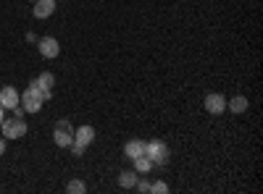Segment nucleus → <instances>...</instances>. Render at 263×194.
<instances>
[{"label": "nucleus", "instance_id": "obj_11", "mask_svg": "<svg viewBox=\"0 0 263 194\" xmlns=\"http://www.w3.org/2000/svg\"><path fill=\"white\" fill-rule=\"evenodd\" d=\"M124 155H126L129 160H135V158L145 155V142H140V139H129L126 147H124Z\"/></svg>", "mask_w": 263, "mask_h": 194}, {"label": "nucleus", "instance_id": "obj_2", "mask_svg": "<svg viewBox=\"0 0 263 194\" xmlns=\"http://www.w3.org/2000/svg\"><path fill=\"white\" fill-rule=\"evenodd\" d=\"M145 158H150L153 165H166L168 163V147L158 139L145 142Z\"/></svg>", "mask_w": 263, "mask_h": 194}, {"label": "nucleus", "instance_id": "obj_3", "mask_svg": "<svg viewBox=\"0 0 263 194\" xmlns=\"http://www.w3.org/2000/svg\"><path fill=\"white\" fill-rule=\"evenodd\" d=\"M29 87H34V90L42 95V100H50V97H53V87H55V76L45 71V74H40L37 79H32Z\"/></svg>", "mask_w": 263, "mask_h": 194}, {"label": "nucleus", "instance_id": "obj_9", "mask_svg": "<svg viewBox=\"0 0 263 194\" xmlns=\"http://www.w3.org/2000/svg\"><path fill=\"white\" fill-rule=\"evenodd\" d=\"M55 3L58 0H34V18H48L55 11Z\"/></svg>", "mask_w": 263, "mask_h": 194}, {"label": "nucleus", "instance_id": "obj_8", "mask_svg": "<svg viewBox=\"0 0 263 194\" xmlns=\"http://www.w3.org/2000/svg\"><path fill=\"white\" fill-rule=\"evenodd\" d=\"M37 48H40V55L42 58H58V53H61V45H58L55 37H42Z\"/></svg>", "mask_w": 263, "mask_h": 194}, {"label": "nucleus", "instance_id": "obj_16", "mask_svg": "<svg viewBox=\"0 0 263 194\" xmlns=\"http://www.w3.org/2000/svg\"><path fill=\"white\" fill-rule=\"evenodd\" d=\"M150 191L153 194H166L168 191V184L166 181H156V184H150Z\"/></svg>", "mask_w": 263, "mask_h": 194}, {"label": "nucleus", "instance_id": "obj_5", "mask_svg": "<svg viewBox=\"0 0 263 194\" xmlns=\"http://www.w3.org/2000/svg\"><path fill=\"white\" fill-rule=\"evenodd\" d=\"M53 139H55L58 147H69V144L74 142V126H71L69 121H58V123H55V134H53Z\"/></svg>", "mask_w": 263, "mask_h": 194}, {"label": "nucleus", "instance_id": "obj_15", "mask_svg": "<svg viewBox=\"0 0 263 194\" xmlns=\"http://www.w3.org/2000/svg\"><path fill=\"white\" fill-rule=\"evenodd\" d=\"M66 191H69V194H84V191H87V186H84V181H69Z\"/></svg>", "mask_w": 263, "mask_h": 194}, {"label": "nucleus", "instance_id": "obj_21", "mask_svg": "<svg viewBox=\"0 0 263 194\" xmlns=\"http://www.w3.org/2000/svg\"><path fill=\"white\" fill-rule=\"evenodd\" d=\"M32 3H34V0H32Z\"/></svg>", "mask_w": 263, "mask_h": 194}, {"label": "nucleus", "instance_id": "obj_14", "mask_svg": "<svg viewBox=\"0 0 263 194\" xmlns=\"http://www.w3.org/2000/svg\"><path fill=\"white\" fill-rule=\"evenodd\" d=\"M153 168V163H150V158H145V155H140V158H135V170H137V174H147V170Z\"/></svg>", "mask_w": 263, "mask_h": 194}, {"label": "nucleus", "instance_id": "obj_18", "mask_svg": "<svg viewBox=\"0 0 263 194\" xmlns=\"http://www.w3.org/2000/svg\"><path fill=\"white\" fill-rule=\"evenodd\" d=\"M135 189H140L142 194H147V191H150V184H147L145 179H137V186H135Z\"/></svg>", "mask_w": 263, "mask_h": 194}, {"label": "nucleus", "instance_id": "obj_4", "mask_svg": "<svg viewBox=\"0 0 263 194\" xmlns=\"http://www.w3.org/2000/svg\"><path fill=\"white\" fill-rule=\"evenodd\" d=\"M42 102H45V100H42V95H40L34 87H29L27 92H21V100H18V105L24 107L27 113H40Z\"/></svg>", "mask_w": 263, "mask_h": 194}, {"label": "nucleus", "instance_id": "obj_19", "mask_svg": "<svg viewBox=\"0 0 263 194\" xmlns=\"http://www.w3.org/2000/svg\"><path fill=\"white\" fill-rule=\"evenodd\" d=\"M0 155H6V137L0 139Z\"/></svg>", "mask_w": 263, "mask_h": 194}, {"label": "nucleus", "instance_id": "obj_7", "mask_svg": "<svg viewBox=\"0 0 263 194\" xmlns=\"http://www.w3.org/2000/svg\"><path fill=\"white\" fill-rule=\"evenodd\" d=\"M18 100H21V95L13 87H3V90H0V107H6V111H16Z\"/></svg>", "mask_w": 263, "mask_h": 194}, {"label": "nucleus", "instance_id": "obj_12", "mask_svg": "<svg viewBox=\"0 0 263 194\" xmlns=\"http://www.w3.org/2000/svg\"><path fill=\"white\" fill-rule=\"evenodd\" d=\"M137 179H140L137 170H121V174H119L121 189H135V186H137Z\"/></svg>", "mask_w": 263, "mask_h": 194}, {"label": "nucleus", "instance_id": "obj_13", "mask_svg": "<svg viewBox=\"0 0 263 194\" xmlns=\"http://www.w3.org/2000/svg\"><path fill=\"white\" fill-rule=\"evenodd\" d=\"M229 111H232V113H245V111H248V97H242V95L232 97V100H229Z\"/></svg>", "mask_w": 263, "mask_h": 194}, {"label": "nucleus", "instance_id": "obj_20", "mask_svg": "<svg viewBox=\"0 0 263 194\" xmlns=\"http://www.w3.org/2000/svg\"><path fill=\"white\" fill-rule=\"evenodd\" d=\"M3 113H6V107H0V123H3V118H6Z\"/></svg>", "mask_w": 263, "mask_h": 194}, {"label": "nucleus", "instance_id": "obj_17", "mask_svg": "<svg viewBox=\"0 0 263 194\" xmlns=\"http://www.w3.org/2000/svg\"><path fill=\"white\" fill-rule=\"evenodd\" d=\"M69 149H71V155H77V158H82V155H84V144H79V142H71V144H69Z\"/></svg>", "mask_w": 263, "mask_h": 194}, {"label": "nucleus", "instance_id": "obj_10", "mask_svg": "<svg viewBox=\"0 0 263 194\" xmlns=\"http://www.w3.org/2000/svg\"><path fill=\"white\" fill-rule=\"evenodd\" d=\"M74 142H79V144H90V142H95V128L92 126H79V128H74Z\"/></svg>", "mask_w": 263, "mask_h": 194}, {"label": "nucleus", "instance_id": "obj_1", "mask_svg": "<svg viewBox=\"0 0 263 194\" xmlns=\"http://www.w3.org/2000/svg\"><path fill=\"white\" fill-rule=\"evenodd\" d=\"M0 132H3L6 139H21L27 134V123L21 116H13V118H3V123H0Z\"/></svg>", "mask_w": 263, "mask_h": 194}, {"label": "nucleus", "instance_id": "obj_6", "mask_svg": "<svg viewBox=\"0 0 263 194\" xmlns=\"http://www.w3.org/2000/svg\"><path fill=\"white\" fill-rule=\"evenodd\" d=\"M205 111H208L211 116H221V113H227V97H224L221 92H211V95H205Z\"/></svg>", "mask_w": 263, "mask_h": 194}]
</instances>
